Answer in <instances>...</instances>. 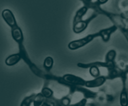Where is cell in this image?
I'll return each mask as SVG.
<instances>
[{"mask_svg": "<svg viewBox=\"0 0 128 106\" xmlns=\"http://www.w3.org/2000/svg\"><path fill=\"white\" fill-rule=\"evenodd\" d=\"M97 37H99L98 32L94 34L88 35L82 38L71 41L68 44V48L72 50L78 49L89 43L92 41L94 38Z\"/></svg>", "mask_w": 128, "mask_h": 106, "instance_id": "1", "label": "cell"}, {"mask_svg": "<svg viewBox=\"0 0 128 106\" xmlns=\"http://www.w3.org/2000/svg\"><path fill=\"white\" fill-rule=\"evenodd\" d=\"M64 81L68 84L77 86H84L86 81L82 78L72 74H67L63 77Z\"/></svg>", "mask_w": 128, "mask_h": 106, "instance_id": "2", "label": "cell"}, {"mask_svg": "<svg viewBox=\"0 0 128 106\" xmlns=\"http://www.w3.org/2000/svg\"><path fill=\"white\" fill-rule=\"evenodd\" d=\"M2 15L6 22L12 28L18 26L14 16L10 10L8 9H4L2 12Z\"/></svg>", "mask_w": 128, "mask_h": 106, "instance_id": "3", "label": "cell"}, {"mask_svg": "<svg viewBox=\"0 0 128 106\" xmlns=\"http://www.w3.org/2000/svg\"><path fill=\"white\" fill-rule=\"evenodd\" d=\"M96 16V14H93L89 18L84 20H82L76 24L73 25V31L76 33H80L84 31L88 26L89 22Z\"/></svg>", "mask_w": 128, "mask_h": 106, "instance_id": "4", "label": "cell"}, {"mask_svg": "<svg viewBox=\"0 0 128 106\" xmlns=\"http://www.w3.org/2000/svg\"><path fill=\"white\" fill-rule=\"evenodd\" d=\"M106 80V76H100L93 80L86 81L84 86L89 88H98L103 85Z\"/></svg>", "mask_w": 128, "mask_h": 106, "instance_id": "5", "label": "cell"}, {"mask_svg": "<svg viewBox=\"0 0 128 106\" xmlns=\"http://www.w3.org/2000/svg\"><path fill=\"white\" fill-rule=\"evenodd\" d=\"M117 27L115 25H113L108 28L102 29L98 32L99 34V37H100L104 42H107L109 41L110 36L112 33L116 31Z\"/></svg>", "mask_w": 128, "mask_h": 106, "instance_id": "6", "label": "cell"}, {"mask_svg": "<svg viewBox=\"0 0 128 106\" xmlns=\"http://www.w3.org/2000/svg\"><path fill=\"white\" fill-rule=\"evenodd\" d=\"M78 92L82 93L85 99H92L96 98L98 96V93L92 91H90L86 88H84L82 86H76L74 92Z\"/></svg>", "mask_w": 128, "mask_h": 106, "instance_id": "7", "label": "cell"}, {"mask_svg": "<svg viewBox=\"0 0 128 106\" xmlns=\"http://www.w3.org/2000/svg\"><path fill=\"white\" fill-rule=\"evenodd\" d=\"M12 35L13 39L18 43H22L24 39L22 32L18 25L12 28Z\"/></svg>", "mask_w": 128, "mask_h": 106, "instance_id": "8", "label": "cell"}, {"mask_svg": "<svg viewBox=\"0 0 128 106\" xmlns=\"http://www.w3.org/2000/svg\"><path fill=\"white\" fill-rule=\"evenodd\" d=\"M21 58V56L19 53L12 54L6 58L5 63L8 66H12L17 64L20 60Z\"/></svg>", "mask_w": 128, "mask_h": 106, "instance_id": "9", "label": "cell"}, {"mask_svg": "<svg viewBox=\"0 0 128 106\" xmlns=\"http://www.w3.org/2000/svg\"><path fill=\"white\" fill-rule=\"evenodd\" d=\"M88 7L86 6H84L83 7L80 8L76 12V15L74 18L73 21V25L76 24V23L81 21L82 20V17L86 13L88 10Z\"/></svg>", "mask_w": 128, "mask_h": 106, "instance_id": "10", "label": "cell"}, {"mask_svg": "<svg viewBox=\"0 0 128 106\" xmlns=\"http://www.w3.org/2000/svg\"><path fill=\"white\" fill-rule=\"evenodd\" d=\"M36 95V94H32L29 96L25 97L20 103V106H30L35 99Z\"/></svg>", "mask_w": 128, "mask_h": 106, "instance_id": "11", "label": "cell"}, {"mask_svg": "<svg viewBox=\"0 0 128 106\" xmlns=\"http://www.w3.org/2000/svg\"><path fill=\"white\" fill-rule=\"evenodd\" d=\"M54 64V60L52 57L50 56L47 57L44 60V67L45 70L48 72L52 67Z\"/></svg>", "mask_w": 128, "mask_h": 106, "instance_id": "12", "label": "cell"}, {"mask_svg": "<svg viewBox=\"0 0 128 106\" xmlns=\"http://www.w3.org/2000/svg\"><path fill=\"white\" fill-rule=\"evenodd\" d=\"M45 99V98L44 97L41 92L37 94L33 102L34 106H41Z\"/></svg>", "mask_w": 128, "mask_h": 106, "instance_id": "13", "label": "cell"}, {"mask_svg": "<svg viewBox=\"0 0 128 106\" xmlns=\"http://www.w3.org/2000/svg\"><path fill=\"white\" fill-rule=\"evenodd\" d=\"M41 93L42 94L45 99H49L53 97V91L48 87H44L42 90Z\"/></svg>", "mask_w": 128, "mask_h": 106, "instance_id": "14", "label": "cell"}, {"mask_svg": "<svg viewBox=\"0 0 128 106\" xmlns=\"http://www.w3.org/2000/svg\"><path fill=\"white\" fill-rule=\"evenodd\" d=\"M116 55V53L115 50H110L106 55L105 61H115Z\"/></svg>", "mask_w": 128, "mask_h": 106, "instance_id": "15", "label": "cell"}, {"mask_svg": "<svg viewBox=\"0 0 128 106\" xmlns=\"http://www.w3.org/2000/svg\"><path fill=\"white\" fill-rule=\"evenodd\" d=\"M89 72L90 75L94 78H96L100 76V71L99 68L96 66H92L90 67Z\"/></svg>", "mask_w": 128, "mask_h": 106, "instance_id": "16", "label": "cell"}, {"mask_svg": "<svg viewBox=\"0 0 128 106\" xmlns=\"http://www.w3.org/2000/svg\"><path fill=\"white\" fill-rule=\"evenodd\" d=\"M86 102H87V99L84 98L78 102L74 104L69 105L68 106H86Z\"/></svg>", "mask_w": 128, "mask_h": 106, "instance_id": "17", "label": "cell"}, {"mask_svg": "<svg viewBox=\"0 0 128 106\" xmlns=\"http://www.w3.org/2000/svg\"><path fill=\"white\" fill-rule=\"evenodd\" d=\"M41 106H56L55 103L51 99H46Z\"/></svg>", "mask_w": 128, "mask_h": 106, "instance_id": "18", "label": "cell"}, {"mask_svg": "<svg viewBox=\"0 0 128 106\" xmlns=\"http://www.w3.org/2000/svg\"><path fill=\"white\" fill-rule=\"evenodd\" d=\"M60 101L64 106H68L70 105V99L68 97H64L60 99Z\"/></svg>", "mask_w": 128, "mask_h": 106, "instance_id": "19", "label": "cell"}, {"mask_svg": "<svg viewBox=\"0 0 128 106\" xmlns=\"http://www.w3.org/2000/svg\"><path fill=\"white\" fill-rule=\"evenodd\" d=\"M49 99H51L52 101H53L54 102V103H55L56 106H64L62 104V103L60 101V99H57L54 98V97H52L51 98H50Z\"/></svg>", "mask_w": 128, "mask_h": 106, "instance_id": "20", "label": "cell"}, {"mask_svg": "<svg viewBox=\"0 0 128 106\" xmlns=\"http://www.w3.org/2000/svg\"><path fill=\"white\" fill-rule=\"evenodd\" d=\"M120 30L122 32L124 35L125 36V37H126V38L127 39L128 41V30L126 28H123L120 29ZM126 67L128 69V65H126Z\"/></svg>", "mask_w": 128, "mask_h": 106, "instance_id": "21", "label": "cell"}, {"mask_svg": "<svg viewBox=\"0 0 128 106\" xmlns=\"http://www.w3.org/2000/svg\"><path fill=\"white\" fill-rule=\"evenodd\" d=\"M127 91H128V89H127Z\"/></svg>", "mask_w": 128, "mask_h": 106, "instance_id": "22", "label": "cell"}]
</instances>
